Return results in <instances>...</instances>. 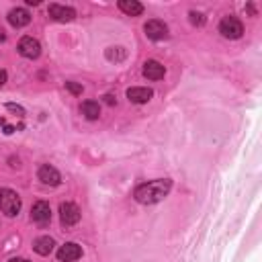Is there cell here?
Masks as SVG:
<instances>
[{"instance_id": "cell-1", "label": "cell", "mask_w": 262, "mask_h": 262, "mask_svg": "<svg viewBox=\"0 0 262 262\" xmlns=\"http://www.w3.org/2000/svg\"><path fill=\"white\" fill-rule=\"evenodd\" d=\"M172 188V180L170 178H158V180H149V182H143L135 188L133 192V199L141 205H154V203H160Z\"/></svg>"}, {"instance_id": "cell-2", "label": "cell", "mask_w": 262, "mask_h": 262, "mask_svg": "<svg viewBox=\"0 0 262 262\" xmlns=\"http://www.w3.org/2000/svg\"><path fill=\"white\" fill-rule=\"evenodd\" d=\"M0 211L6 217H14L20 211V196L12 188H0Z\"/></svg>"}, {"instance_id": "cell-3", "label": "cell", "mask_w": 262, "mask_h": 262, "mask_svg": "<svg viewBox=\"0 0 262 262\" xmlns=\"http://www.w3.org/2000/svg\"><path fill=\"white\" fill-rule=\"evenodd\" d=\"M219 33L225 37V39H239L242 33H244V25L237 16H223L221 23H219Z\"/></svg>"}, {"instance_id": "cell-4", "label": "cell", "mask_w": 262, "mask_h": 262, "mask_svg": "<svg viewBox=\"0 0 262 262\" xmlns=\"http://www.w3.org/2000/svg\"><path fill=\"white\" fill-rule=\"evenodd\" d=\"M80 209H78V205H74V203H61L59 205V221H61V225L63 227H72V225H76L78 221H80Z\"/></svg>"}, {"instance_id": "cell-5", "label": "cell", "mask_w": 262, "mask_h": 262, "mask_svg": "<svg viewBox=\"0 0 262 262\" xmlns=\"http://www.w3.org/2000/svg\"><path fill=\"white\" fill-rule=\"evenodd\" d=\"M143 31H145V37L151 39V41H162L168 37V25L158 20V18H151L143 25Z\"/></svg>"}, {"instance_id": "cell-6", "label": "cell", "mask_w": 262, "mask_h": 262, "mask_svg": "<svg viewBox=\"0 0 262 262\" xmlns=\"http://www.w3.org/2000/svg\"><path fill=\"white\" fill-rule=\"evenodd\" d=\"M18 53H20L23 57H27V59H37L39 53H41V45H39V41L33 39V37H23V39L18 41Z\"/></svg>"}, {"instance_id": "cell-7", "label": "cell", "mask_w": 262, "mask_h": 262, "mask_svg": "<svg viewBox=\"0 0 262 262\" xmlns=\"http://www.w3.org/2000/svg\"><path fill=\"white\" fill-rule=\"evenodd\" d=\"M31 221H35L37 225H47L51 221V209L49 203L45 201H37L31 209Z\"/></svg>"}, {"instance_id": "cell-8", "label": "cell", "mask_w": 262, "mask_h": 262, "mask_svg": "<svg viewBox=\"0 0 262 262\" xmlns=\"http://www.w3.org/2000/svg\"><path fill=\"white\" fill-rule=\"evenodd\" d=\"M82 256V248L76 242H66L63 246H59L57 250V260L59 262H74Z\"/></svg>"}, {"instance_id": "cell-9", "label": "cell", "mask_w": 262, "mask_h": 262, "mask_svg": "<svg viewBox=\"0 0 262 262\" xmlns=\"http://www.w3.org/2000/svg\"><path fill=\"white\" fill-rule=\"evenodd\" d=\"M47 14H49L53 20H57V23H68V20H72V18L76 16V10H74L72 6L49 4V8H47Z\"/></svg>"}, {"instance_id": "cell-10", "label": "cell", "mask_w": 262, "mask_h": 262, "mask_svg": "<svg viewBox=\"0 0 262 262\" xmlns=\"http://www.w3.org/2000/svg\"><path fill=\"white\" fill-rule=\"evenodd\" d=\"M37 178H39L43 184H49V186H57V184L61 182V174H59L53 166H49V164H43V166L37 170Z\"/></svg>"}, {"instance_id": "cell-11", "label": "cell", "mask_w": 262, "mask_h": 262, "mask_svg": "<svg viewBox=\"0 0 262 262\" xmlns=\"http://www.w3.org/2000/svg\"><path fill=\"white\" fill-rule=\"evenodd\" d=\"M151 96H154V90H151V88H145V86H133V88L127 90V98H129L131 102H135V104H143V102H147Z\"/></svg>"}, {"instance_id": "cell-12", "label": "cell", "mask_w": 262, "mask_h": 262, "mask_svg": "<svg viewBox=\"0 0 262 262\" xmlns=\"http://www.w3.org/2000/svg\"><path fill=\"white\" fill-rule=\"evenodd\" d=\"M164 74H166V68H164L160 61L147 59V61L143 63V76H145L147 80H162Z\"/></svg>"}, {"instance_id": "cell-13", "label": "cell", "mask_w": 262, "mask_h": 262, "mask_svg": "<svg viewBox=\"0 0 262 262\" xmlns=\"http://www.w3.org/2000/svg\"><path fill=\"white\" fill-rule=\"evenodd\" d=\"M6 18H8V23H10L12 27H16V29L27 27V25L31 23V14H29V10H25V8H12Z\"/></svg>"}, {"instance_id": "cell-14", "label": "cell", "mask_w": 262, "mask_h": 262, "mask_svg": "<svg viewBox=\"0 0 262 262\" xmlns=\"http://www.w3.org/2000/svg\"><path fill=\"white\" fill-rule=\"evenodd\" d=\"M53 246H55V242H53V237H49V235H39V237L33 242V250H35L39 256H49V254L53 252Z\"/></svg>"}, {"instance_id": "cell-15", "label": "cell", "mask_w": 262, "mask_h": 262, "mask_svg": "<svg viewBox=\"0 0 262 262\" xmlns=\"http://www.w3.org/2000/svg\"><path fill=\"white\" fill-rule=\"evenodd\" d=\"M119 8L129 16H139L143 12V4L137 0H119Z\"/></svg>"}, {"instance_id": "cell-16", "label": "cell", "mask_w": 262, "mask_h": 262, "mask_svg": "<svg viewBox=\"0 0 262 262\" xmlns=\"http://www.w3.org/2000/svg\"><path fill=\"white\" fill-rule=\"evenodd\" d=\"M80 113H82L88 121H94V119L100 117V106H98L96 100H84V102L80 104Z\"/></svg>"}, {"instance_id": "cell-17", "label": "cell", "mask_w": 262, "mask_h": 262, "mask_svg": "<svg viewBox=\"0 0 262 262\" xmlns=\"http://www.w3.org/2000/svg\"><path fill=\"white\" fill-rule=\"evenodd\" d=\"M115 49H117V51H113V47H111V49L106 51V57H108V59H117V61L123 59V57H125V49H123V47H115Z\"/></svg>"}, {"instance_id": "cell-18", "label": "cell", "mask_w": 262, "mask_h": 262, "mask_svg": "<svg viewBox=\"0 0 262 262\" xmlns=\"http://www.w3.org/2000/svg\"><path fill=\"white\" fill-rule=\"evenodd\" d=\"M188 16H190V23H192V25H196V27L205 25V16H203L201 12H194V10H190V12H188Z\"/></svg>"}, {"instance_id": "cell-19", "label": "cell", "mask_w": 262, "mask_h": 262, "mask_svg": "<svg viewBox=\"0 0 262 262\" xmlns=\"http://www.w3.org/2000/svg\"><path fill=\"white\" fill-rule=\"evenodd\" d=\"M66 88L72 92V94H82V90H84V86L82 84H78V82H66Z\"/></svg>"}, {"instance_id": "cell-20", "label": "cell", "mask_w": 262, "mask_h": 262, "mask_svg": "<svg viewBox=\"0 0 262 262\" xmlns=\"http://www.w3.org/2000/svg\"><path fill=\"white\" fill-rule=\"evenodd\" d=\"M6 108H8V111H12V113H16L18 117H23V115H25V108H23V106H18V104H14V102H6Z\"/></svg>"}, {"instance_id": "cell-21", "label": "cell", "mask_w": 262, "mask_h": 262, "mask_svg": "<svg viewBox=\"0 0 262 262\" xmlns=\"http://www.w3.org/2000/svg\"><path fill=\"white\" fill-rule=\"evenodd\" d=\"M0 125H2V127H4V133H6V135H8V133H12V131H14V127H10V125H8V123H6V119H0Z\"/></svg>"}, {"instance_id": "cell-22", "label": "cell", "mask_w": 262, "mask_h": 262, "mask_svg": "<svg viewBox=\"0 0 262 262\" xmlns=\"http://www.w3.org/2000/svg\"><path fill=\"white\" fill-rule=\"evenodd\" d=\"M102 98H104V102H106V104H115V102H117V98H115L113 94H104Z\"/></svg>"}, {"instance_id": "cell-23", "label": "cell", "mask_w": 262, "mask_h": 262, "mask_svg": "<svg viewBox=\"0 0 262 262\" xmlns=\"http://www.w3.org/2000/svg\"><path fill=\"white\" fill-rule=\"evenodd\" d=\"M4 82H6V72H4V70H0V86H2Z\"/></svg>"}, {"instance_id": "cell-24", "label": "cell", "mask_w": 262, "mask_h": 262, "mask_svg": "<svg viewBox=\"0 0 262 262\" xmlns=\"http://www.w3.org/2000/svg\"><path fill=\"white\" fill-rule=\"evenodd\" d=\"M6 41V33H4V29L0 27V43H4Z\"/></svg>"}, {"instance_id": "cell-25", "label": "cell", "mask_w": 262, "mask_h": 262, "mask_svg": "<svg viewBox=\"0 0 262 262\" xmlns=\"http://www.w3.org/2000/svg\"><path fill=\"white\" fill-rule=\"evenodd\" d=\"M8 262H29V260L27 258H10Z\"/></svg>"}]
</instances>
